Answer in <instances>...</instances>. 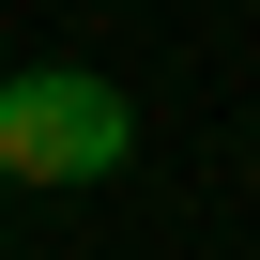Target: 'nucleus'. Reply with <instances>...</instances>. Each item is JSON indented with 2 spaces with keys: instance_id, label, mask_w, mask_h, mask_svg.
<instances>
[{
  "instance_id": "f257e3e1",
  "label": "nucleus",
  "mask_w": 260,
  "mask_h": 260,
  "mask_svg": "<svg viewBox=\"0 0 260 260\" xmlns=\"http://www.w3.org/2000/svg\"><path fill=\"white\" fill-rule=\"evenodd\" d=\"M122 153H138V107H122L92 61L0 77V184H107Z\"/></svg>"
}]
</instances>
